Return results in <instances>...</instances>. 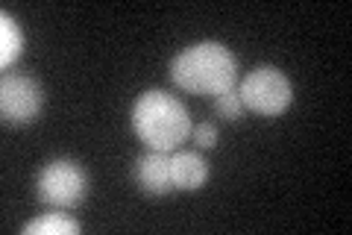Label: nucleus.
Wrapping results in <instances>:
<instances>
[{
    "instance_id": "nucleus-8",
    "label": "nucleus",
    "mask_w": 352,
    "mask_h": 235,
    "mask_svg": "<svg viewBox=\"0 0 352 235\" xmlns=\"http://www.w3.org/2000/svg\"><path fill=\"white\" fill-rule=\"evenodd\" d=\"M82 227H80V221H74L68 218L65 212H44L41 218H32L30 223H24L21 227V232L24 235H76Z\"/></svg>"
},
{
    "instance_id": "nucleus-10",
    "label": "nucleus",
    "mask_w": 352,
    "mask_h": 235,
    "mask_svg": "<svg viewBox=\"0 0 352 235\" xmlns=\"http://www.w3.org/2000/svg\"><path fill=\"white\" fill-rule=\"evenodd\" d=\"M214 112H217V118H223V121H238L241 115H244V103H241V94L235 92V88H229V92L217 94V97H214Z\"/></svg>"
},
{
    "instance_id": "nucleus-11",
    "label": "nucleus",
    "mask_w": 352,
    "mask_h": 235,
    "mask_svg": "<svg viewBox=\"0 0 352 235\" xmlns=\"http://www.w3.org/2000/svg\"><path fill=\"white\" fill-rule=\"evenodd\" d=\"M191 136H194V144H197V147L212 150L214 144H217V124H212V121H203L200 127H194V130H191Z\"/></svg>"
},
{
    "instance_id": "nucleus-2",
    "label": "nucleus",
    "mask_w": 352,
    "mask_h": 235,
    "mask_svg": "<svg viewBox=\"0 0 352 235\" xmlns=\"http://www.w3.org/2000/svg\"><path fill=\"white\" fill-rule=\"evenodd\" d=\"M129 121L138 141L147 150H156V153H176L179 144L194 130L185 103L176 94L162 92V88L141 92L135 97V103H132Z\"/></svg>"
},
{
    "instance_id": "nucleus-5",
    "label": "nucleus",
    "mask_w": 352,
    "mask_h": 235,
    "mask_svg": "<svg viewBox=\"0 0 352 235\" xmlns=\"http://www.w3.org/2000/svg\"><path fill=\"white\" fill-rule=\"evenodd\" d=\"M44 106V88L38 80L24 74H6L0 83V115L3 124L12 127H27L38 121Z\"/></svg>"
},
{
    "instance_id": "nucleus-3",
    "label": "nucleus",
    "mask_w": 352,
    "mask_h": 235,
    "mask_svg": "<svg viewBox=\"0 0 352 235\" xmlns=\"http://www.w3.org/2000/svg\"><path fill=\"white\" fill-rule=\"evenodd\" d=\"M36 197L44 206L71 212L85 203L88 197V174L80 162L74 159H50L41 165L36 176Z\"/></svg>"
},
{
    "instance_id": "nucleus-1",
    "label": "nucleus",
    "mask_w": 352,
    "mask_h": 235,
    "mask_svg": "<svg viewBox=\"0 0 352 235\" xmlns=\"http://www.w3.org/2000/svg\"><path fill=\"white\" fill-rule=\"evenodd\" d=\"M170 80L182 92L214 100L235 88L238 59L223 41H197L170 59Z\"/></svg>"
},
{
    "instance_id": "nucleus-4",
    "label": "nucleus",
    "mask_w": 352,
    "mask_h": 235,
    "mask_svg": "<svg viewBox=\"0 0 352 235\" xmlns=\"http://www.w3.org/2000/svg\"><path fill=\"white\" fill-rule=\"evenodd\" d=\"M238 94L244 109L264 118H276L294 103V83L288 80V74L273 68V65H258L241 80Z\"/></svg>"
},
{
    "instance_id": "nucleus-7",
    "label": "nucleus",
    "mask_w": 352,
    "mask_h": 235,
    "mask_svg": "<svg viewBox=\"0 0 352 235\" xmlns=\"http://www.w3.org/2000/svg\"><path fill=\"white\" fill-rule=\"evenodd\" d=\"M170 176L176 192H200L208 183V162L194 150L170 153Z\"/></svg>"
},
{
    "instance_id": "nucleus-9",
    "label": "nucleus",
    "mask_w": 352,
    "mask_h": 235,
    "mask_svg": "<svg viewBox=\"0 0 352 235\" xmlns=\"http://www.w3.org/2000/svg\"><path fill=\"white\" fill-rule=\"evenodd\" d=\"M24 53V32L9 12H0V65L9 68Z\"/></svg>"
},
{
    "instance_id": "nucleus-6",
    "label": "nucleus",
    "mask_w": 352,
    "mask_h": 235,
    "mask_svg": "<svg viewBox=\"0 0 352 235\" xmlns=\"http://www.w3.org/2000/svg\"><path fill=\"white\" fill-rule=\"evenodd\" d=\"M132 180L147 197H168L170 192H176L170 176V153L147 150L144 156H138L132 165Z\"/></svg>"
}]
</instances>
